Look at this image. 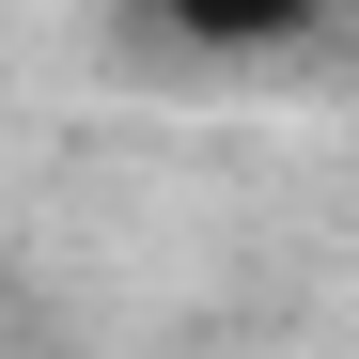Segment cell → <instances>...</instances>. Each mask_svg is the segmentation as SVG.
I'll list each match as a JSON object with an SVG mask.
<instances>
[{
	"label": "cell",
	"instance_id": "obj_1",
	"mask_svg": "<svg viewBox=\"0 0 359 359\" xmlns=\"http://www.w3.org/2000/svg\"><path fill=\"white\" fill-rule=\"evenodd\" d=\"M328 0H156V32H188V47H297Z\"/></svg>",
	"mask_w": 359,
	"mask_h": 359
}]
</instances>
